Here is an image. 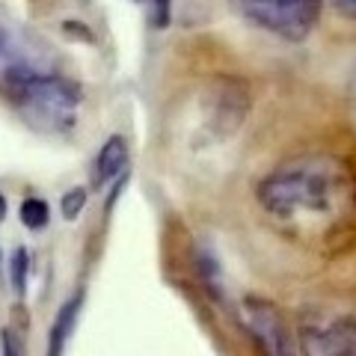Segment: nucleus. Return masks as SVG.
<instances>
[{"label": "nucleus", "mask_w": 356, "mask_h": 356, "mask_svg": "<svg viewBox=\"0 0 356 356\" xmlns=\"http://www.w3.org/2000/svg\"><path fill=\"white\" fill-rule=\"evenodd\" d=\"M353 196L344 163L327 154H309L282 163L259 184V202L280 220L336 217Z\"/></svg>", "instance_id": "obj_1"}, {"label": "nucleus", "mask_w": 356, "mask_h": 356, "mask_svg": "<svg viewBox=\"0 0 356 356\" xmlns=\"http://www.w3.org/2000/svg\"><path fill=\"white\" fill-rule=\"evenodd\" d=\"M9 98L30 128L42 134H69L77 125V110H81L83 95L69 77L39 72L21 81Z\"/></svg>", "instance_id": "obj_2"}, {"label": "nucleus", "mask_w": 356, "mask_h": 356, "mask_svg": "<svg viewBox=\"0 0 356 356\" xmlns=\"http://www.w3.org/2000/svg\"><path fill=\"white\" fill-rule=\"evenodd\" d=\"M232 6L250 24L288 42H303L321 18V0H232Z\"/></svg>", "instance_id": "obj_3"}, {"label": "nucleus", "mask_w": 356, "mask_h": 356, "mask_svg": "<svg viewBox=\"0 0 356 356\" xmlns=\"http://www.w3.org/2000/svg\"><path fill=\"white\" fill-rule=\"evenodd\" d=\"M243 324H247L252 341L259 344L261 356H297L291 327L273 303L250 297L243 303Z\"/></svg>", "instance_id": "obj_4"}, {"label": "nucleus", "mask_w": 356, "mask_h": 356, "mask_svg": "<svg viewBox=\"0 0 356 356\" xmlns=\"http://www.w3.org/2000/svg\"><path fill=\"white\" fill-rule=\"evenodd\" d=\"M33 74H39L33 54L27 51V44L21 42V36L13 30L9 18L0 9V89L13 92L21 81H27Z\"/></svg>", "instance_id": "obj_5"}, {"label": "nucleus", "mask_w": 356, "mask_h": 356, "mask_svg": "<svg viewBox=\"0 0 356 356\" xmlns=\"http://www.w3.org/2000/svg\"><path fill=\"white\" fill-rule=\"evenodd\" d=\"M303 356H356V321H336L327 330H303Z\"/></svg>", "instance_id": "obj_6"}, {"label": "nucleus", "mask_w": 356, "mask_h": 356, "mask_svg": "<svg viewBox=\"0 0 356 356\" xmlns=\"http://www.w3.org/2000/svg\"><path fill=\"white\" fill-rule=\"evenodd\" d=\"M128 158H131V152H128L125 137H119V134H116V137H107L104 146L98 149V154H95L92 184L95 187H104V184L113 181V178H119L122 172H125Z\"/></svg>", "instance_id": "obj_7"}, {"label": "nucleus", "mask_w": 356, "mask_h": 356, "mask_svg": "<svg viewBox=\"0 0 356 356\" xmlns=\"http://www.w3.org/2000/svg\"><path fill=\"white\" fill-rule=\"evenodd\" d=\"M81 306H83V294H81V291L72 294V297L60 306L57 318H54V324H51V332H48V356H63L65 344H69L72 332H74L77 315H81Z\"/></svg>", "instance_id": "obj_8"}, {"label": "nucleus", "mask_w": 356, "mask_h": 356, "mask_svg": "<svg viewBox=\"0 0 356 356\" xmlns=\"http://www.w3.org/2000/svg\"><path fill=\"white\" fill-rule=\"evenodd\" d=\"M18 217L30 232H42L51 222V205L42 196H27L18 208Z\"/></svg>", "instance_id": "obj_9"}, {"label": "nucleus", "mask_w": 356, "mask_h": 356, "mask_svg": "<svg viewBox=\"0 0 356 356\" xmlns=\"http://www.w3.org/2000/svg\"><path fill=\"white\" fill-rule=\"evenodd\" d=\"M30 250L27 247H18L9 259V282H13L15 294L24 297L27 294V282H30Z\"/></svg>", "instance_id": "obj_10"}, {"label": "nucleus", "mask_w": 356, "mask_h": 356, "mask_svg": "<svg viewBox=\"0 0 356 356\" xmlns=\"http://www.w3.org/2000/svg\"><path fill=\"white\" fill-rule=\"evenodd\" d=\"M86 199H89L86 187H69V191L63 193V199H60L63 217H65V220H77V217L83 214V208H86Z\"/></svg>", "instance_id": "obj_11"}, {"label": "nucleus", "mask_w": 356, "mask_h": 356, "mask_svg": "<svg viewBox=\"0 0 356 356\" xmlns=\"http://www.w3.org/2000/svg\"><path fill=\"white\" fill-rule=\"evenodd\" d=\"M152 21L154 27L170 24V0H152Z\"/></svg>", "instance_id": "obj_12"}, {"label": "nucleus", "mask_w": 356, "mask_h": 356, "mask_svg": "<svg viewBox=\"0 0 356 356\" xmlns=\"http://www.w3.org/2000/svg\"><path fill=\"white\" fill-rule=\"evenodd\" d=\"M0 356H21L18 339L13 336V330H3V332H0Z\"/></svg>", "instance_id": "obj_13"}, {"label": "nucleus", "mask_w": 356, "mask_h": 356, "mask_svg": "<svg viewBox=\"0 0 356 356\" xmlns=\"http://www.w3.org/2000/svg\"><path fill=\"white\" fill-rule=\"evenodd\" d=\"M332 6L339 9V13L344 15V18H350V21H356V0H330Z\"/></svg>", "instance_id": "obj_14"}, {"label": "nucleus", "mask_w": 356, "mask_h": 356, "mask_svg": "<svg viewBox=\"0 0 356 356\" xmlns=\"http://www.w3.org/2000/svg\"><path fill=\"white\" fill-rule=\"evenodd\" d=\"M3 220H6V196L0 193V222H3Z\"/></svg>", "instance_id": "obj_15"}, {"label": "nucleus", "mask_w": 356, "mask_h": 356, "mask_svg": "<svg viewBox=\"0 0 356 356\" xmlns=\"http://www.w3.org/2000/svg\"><path fill=\"white\" fill-rule=\"evenodd\" d=\"M0 255H3V252H0Z\"/></svg>", "instance_id": "obj_16"}]
</instances>
